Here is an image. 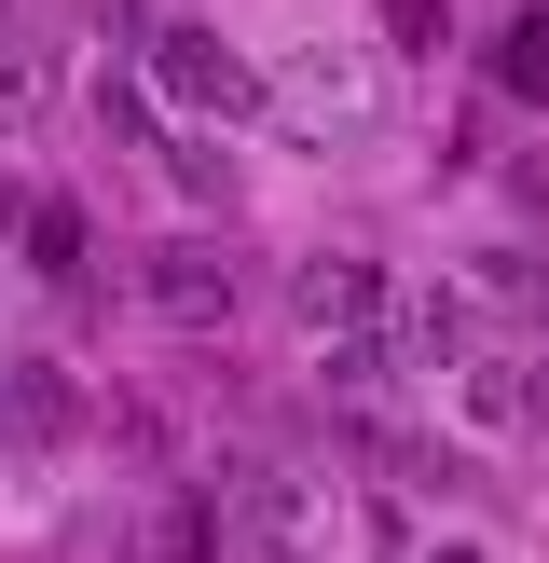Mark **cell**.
Returning a JSON list of instances; mask_svg holds the SVG:
<instances>
[{
  "instance_id": "obj_1",
  "label": "cell",
  "mask_w": 549,
  "mask_h": 563,
  "mask_svg": "<svg viewBox=\"0 0 549 563\" xmlns=\"http://www.w3.org/2000/svg\"><path fill=\"white\" fill-rule=\"evenodd\" d=\"M220 522H234V563H329V482L289 454H220Z\"/></svg>"
},
{
  "instance_id": "obj_2",
  "label": "cell",
  "mask_w": 549,
  "mask_h": 563,
  "mask_svg": "<svg viewBox=\"0 0 549 563\" xmlns=\"http://www.w3.org/2000/svg\"><path fill=\"white\" fill-rule=\"evenodd\" d=\"M152 97L179 110V124H206V137L274 124V69H247V55L220 42L206 14H165V27H152Z\"/></svg>"
},
{
  "instance_id": "obj_3",
  "label": "cell",
  "mask_w": 549,
  "mask_h": 563,
  "mask_svg": "<svg viewBox=\"0 0 549 563\" xmlns=\"http://www.w3.org/2000/svg\"><path fill=\"white\" fill-rule=\"evenodd\" d=\"M289 317H302V344H316V372H384L399 275H384V262H357V247H316V262L289 275Z\"/></svg>"
},
{
  "instance_id": "obj_4",
  "label": "cell",
  "mask_w": 549,
  "mask_h": 563,
  "mask_svg": "<svg viewBox=\"0 0 549 563\" xmlns=\"http://www.w3.org/2000/svg\"><path fill=\"white\" fill-rule=\"evenodd\" d=\"M494 302L467 289V275H399V317H384V372L399 385H453L467 357H481Z\"/></svg>"
},
{
  "instance_id": "obj_5",
  "label": "cell",
  "mask_w": 549,
  "mask_h": 563,
  "mask_svg": "<svg viewBox=\"0 0 549 563\" xmlns=\"http://www.w3.org/2000/svg\"><path fill=\"white\" fill-rule=\"evenodd\" d=\"M371 55H357V42H302V55H274V124H289V137H357V124H371Z\"/></svg>"
},
{
  "instance_id": "obj_6",
  "label": "cell",
  "mask_w": 549,
  "mask_h": 563,
  "mask_svg": "<svg viewBox=\"0 0 549 563\" xmlns=\"http://www.w3.org/2000/svg\"><path fill=\"white\" fill-rule=\"evenodd\" d=\"M234 289H247L234 247H206V234H165L152 262H137V302H152L165 330H220V317H234Z\"/></svg>"
},
{
  "instance_id": "obj_7",
  "label": "cell",
  "mask_w": 549,
  "mask_h": 563,
  "mask_svg": "<svg viewBox=\"0 0 549 563\" xmlns=\"http://www.w3.org/2000/svg\"><path fill=\"white\" fill-rule=\"evenodd\" d=\"M439 412H453L467 440H536V357H494L481 344L453 385H439Z\"/></svg>"
},
{
  "instance_id": "obj_8",
  "label": "cell",
  "mask_w": 549,
  "mask_h": 563,
  "mask_svg": "<svg viewBox=\"0 0 549 563\" xmlns=\"http://www.w3.org/2000/svg\"><path fill=\"white\" fill-rule=\"evenodd\" d=\"M137 563H234V522H220V482H179L152 509V537H137Z\"/></svg>"
},
{
  "instance_id": "obj_9",
  "label": "cell",
  "mask_w": 549,
  "mask_h": 563,
  "mask_svg": "<svg viewBox=\"0 0 549 563\" xmlns=\"http://www.w3.org/2000/svg\"><path fill=\"white\" fill-rule=\"evenodd\" d=\"M69 427H82V399L42 372V357H14V372H0V454H27V440H69Z\"/></svg>"
},
{
  "instance_id": "obj_10",
  "label": "cell",
  "mask_w": 549,
  "mask_h": 563,
  "mask_svg": "<svg viewBox=\"0 0 549 563\" xmlns=\"http://www.w3.org/2000/svg\"><path fill=\"white\" fill-rule=\"evenodd\" d=\"M27 275H55V289H82V275H97V234H82V207H55V192H42V207H27Z\"/></svg>"
},
{
  "instance_id": "obj_11",
  "label": "cell",
  "mask_w": 549,
  "mask_h": 563,
  "mask_svg": "<svg viewBox=\"0 0 549 563\" xmlns=\"http://www.w3.org/2000/svg\"><path fill=\"white\" fill-rule=\"evenodd\" d=\"M494 82H508L522 110L549 97V0H522V14H508V42H494Z\"/></svg>"
},
{
  "instance_id": "obj_12",
  "label": "cell",
  "mask_w": 549,
  "mask_h": 563,
  "mask_svg": "<svg viewBox=\"0 0 549 563\" xmlns=\"http://www.w3.org/2000/svg\"><path fill=\"white\" fill-rule=\"evenodd\" d=\"M42 97H55V69H42V55H0V137H27V124H42Z\"/></svg>"
},
{
  "instance_id": "obj_13",
  "label": "cell",
  "mask_w": 549,
  "mask_h": 563,
  "mask_svg": "<svg viewBox=\"0 0 549 563\" xmlns=\"http://www.w3.org/2000/svg\"><path fill=\"white\" fill-rule=\"evenodd\" d=\"M384 42H399V55H439V42H453V0H384Z\"/></svg>"
},
{
  "instance_id": "obj_14",
  "label": "cell",
  "mask_w": 549,
  "mask_h": 563,
  "mask_svg": "<svg viewBox=\"0 0 549 563\" xmlns=\"http://www.w3.org/2000/svg\"><path fill=\"white\" fill-rule=\"evenodd\" d=\"M399 563H494V550H481V537H412Z\"/></svg>"
},
{
  "instance_id": "obj_15",
  "label": "cell",
  "mask_w": 549,
  "mask_h": 563,
  "mask_svg": "<svg viewBox=\"0 0 549 563\" xmlns=\"http://www.w3.org/2000/svg\"><path fill=\"white\" fill-rule=\"evenodd\" d=\"M536 440H549V344H536Z\"/></svg>"
},
{
  "instance_id": "obj_16",
  "label": "cell",
  "mask_w": 549,
  "mask_h": 563,
  "mask_svg": "<svg viewBox=\"0 0 549 563\" xmlns=\"http://www.w3.org/2000/svg\"><path fill=\"white\" fill-rule=\"evenodd\" d=\"M0 234H27V207H14V192H0Z\"/></svg>"
}]
</instances>
